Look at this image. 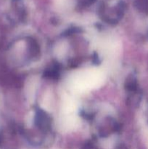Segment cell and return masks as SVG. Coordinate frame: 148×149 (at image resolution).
<instances>
[{
  "instance_id": "cell-1",
  "label": "cell",
  "mask_w": 148,
  "mask_h": 149,
  "mask_svg": "<svg viewBox=\"0 0 148 149\" xmlns=\"http://www.w3.org/2000/svg\"><path fill=\"white\" fill-rule=\"evenodd\" d=\"M85 149H97V148H96V147L94 146L93 144H89V145L86 146Z\"/></svg>"
}]
</instances>
